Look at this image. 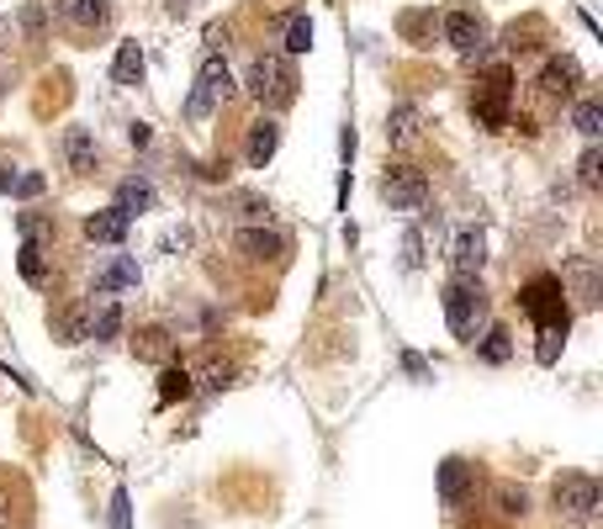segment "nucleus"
I'll use <instances>...</instances> for the list:
<instances>
[{"mask_svg": "<svg viewBox=\"0 0 603 529\" xmlns=\"http://www.w3.org/2000/svg\"><path fill=\"white\" fill-rule=\"evenodd\" d=\"M244 90H249L265 111L291 106L297 101V69H291V58H281V53H260V58L249 64V75H244Z\"/></svg>", "mask_w": 603, "mask_h": 529, "instance_id": "1", "label": "nucleus"}, {"mask_svg": "<svg viewBox=\"0 0 603 529\" xmlns=\"http://www.w3.org/2000/svg\"><path fill=\"white\" fill-rule=\"evenodd\" d=\"M445 323L455 339H472L476 344V328L487 323V291H482V281H450L445 287Z\"/></svg>", "mask_w": 603, "mask_h": 529, "instance_id": "2", "label": "nucleus"}, {"mask_svg": "<svg viewBox=\"0 0 603 529\" xmlns=\"http://www.w3.org/2000/svg\"><path fill=\"white\" fill-rule=\"evenodd\" d=\"M228 96H234V75H228V64L212 53L207 64L196 69V85H191V96H185V117H191V122H202V117H212V111L228 101Z\"/></svg>", "mask_w": 603, "mask_h": 529, "instance_id": "3", "label": "nucleus"}, {"mask_svg": "<svg viewBox=\"0 0 603 529\" xmlns=\"http://www.w3.org/2000/svg\"><path fill=\"white\" fill-rule=\"evenodd\" d=\"M519 307H525L540 328H567L572 317H567V287H561V276H535L525 291H519Z\"/></svg>", "mask_w": 603, "mask_h": 529, "instance_id": "4", "label": "nucleus"}, {"mask_svg": "<svg viewBox=\"0 0 603 529\" xmlns=\"http://www.w3.org/2000/svg\"><path fill=\"white\" fill-rule=\"evenodd\" d=\"M551 503H556V514H561V519L588 525V519L599 514V482H593V476H582V472L561 476V482L551 487Z\"/></svg>", "mask_w": 603, "mask_h": 529, "instance_id": "5", "label": "nucleus"}, {"mask_svg": "<svg viewBox=\"0 0 603 529\" xmlns=\"http://www.w3.org/2000/svg\"><path fill=\"white\" fill-rule=\"evenodd\" d=\"M381 202L392 212H423L429 207V181H423V170L413 164H392L387 175H381Z\"/></svg>", "mask_w": 603, "mask_h": 529, "instance_id": "6", "label": "nucleus"}, {"mask_svg": "<svg viewBox=\"0 0 603 529\" xmlns=\"http://www.w3.org/2000/svg\"><path fill=\"white\" fill-rule=\"evenodd\" d=\"M487 260V238L482 228H461L450 238V264H455V281H476V270Z\"/></svg>", "mask_w": 603, "mask_h": 529, "instance_id": "7", "label": "nucleus"}, {"mask_svg": "<svg viewBox=\"0 0 603 529\" xmlns=\"http://www.w3.org/2000/svg\"><path fill=\"white\" fill-rule=\"evenodd\" d=\"M508 90H514V75H508V69H493V75H487V96L472 106L476 122L503 128V122H508Z\"/></svg>", "mask_w": 603, "mask_h": 529, "instance_id": "8", "label": "nucleus"}, {"mask_svg": "<svg viewBox=\"0 0 603 529\" xmlns=\"http://www.w3.org/2000/svg\"><path fill=\"white\" fill-rule=\"evenodd\" d=\"M445 43L455 53H466V58H472V53H482V43H487V26L476 22L472 11H450V17H445Z\"/></svg>", "mask_w": 603, "mask_h": 529, "instance_id": "9", "label": "nucleus"}, {"mask_svg": "<svg viewBox=\"0 0 603 529\" xmlns=\"http://www.w3.org/2000/svg\"><path fill=\"white\" fill-rule=\"evenodd\" d=\"M281 149V122L276 117H260L255 128H249V143H244V159H249V170H265L270 159Z\"/></svg>", "mask_w": 603, "mask_h": 529, "instance_id": "10", "label": "nucleus"}, {"mask_svg": "<svg viewBox=\"0 0 603 529\" xmlns=\"http://www.w3.org/2000/svg\"><path fill=\"white\" fill-rule=\"evenodd\" d=\"M578 85H582V64L567 58V53L540 69V90H546V96H561V101H567V96H578Z\"/></svg>", "mask_w": 603, "mask_h": 529, "instance_id": "11", "label": "nucleus"}, {"mask_svg": "<svg viewBox=\"0 0 603 529\" xmlns=\"http://www.w3.org/2000/svg\"><path fill=\"white\" fill-rule=\"evenodd\" d=\"M466 493H472V466H466L461 455H450L445 466H440V503H445V508H461Z\"/></svg>", "mask_w": 603, "mask_h": 529, "instance_id": "12", "label": "nucleus"}, {"mask_svg": "<svg viewBox=\"0 0 603 529\" xmlns=\"http://www.w3.org/2000/svg\"><path fill=\"white\" fill-rule=\"evenodd\" d=\"M128 223L132 217H122L117 207H101L85 217V238H90V244H122V238H128Z\"/></svg>", "mask_w": 603, "mask_h": 529, "instance_id": "13", "label": "nucleus"}, {"mask_svg": "<svg viewBox=\"0 0 603 529\" xmlns=\"http://www.w3.org/2000/svg\"><path fill=\"white\" fill-rule=\"evenodd\" d=\"M64 22H75L79 32H96L111 22V0H64Z\"/></svg>", "mask_w": 603, "mask_h": 529, "instance_id": "14", "label": "nucleus"}, {"mask_svg": "<svg viewBox=\"0 0 603 529\" xmlns=\"http://www.w3.org/2000/svg\"><path fill=\"white\" fill-rule=\"evenodd\" d=\"M64 164L69 170H96V138H90V128H69L64 132Z\"/></svg>", "mask_w": 603, "mask_h": 529, "instance_id": "15", "label": "nucleus"}, {"mask_svg": "<svg viewBox=\"0 0 603 529\" xmlns=\"http://www.w3.org/2000/svg\"><path fill=\"white\" fill-rule=\"evenodd\" d=\"M238 249H244L249 260H276V255L287 249V238L276 234V228H244V234H238Z\"/></svg>", "mask_w": 603, "mask_h": 529, "instance_id": "16", "label": "nucleus"}, {"mask_svg": "<svg viewBox=\"0 0 603 529\" xmlns=\"http://www.w3.org/2000/svg\"><path fill=\"white\" fill-rule=\"evenodd\" d=\"M111 207L122 212V217H132V212H149V207H154V185L143 181V175H132V181L117 185V202H111Z\"/></svg>", "mask_w": 603, "mask_h": 529, "instance_id": "17", "label": "nucleus"}, {"mask_svg": "<svg viewBox=\"0 0 603 529\" xmlns=\"http://www.w3.org/2000/svg\"><path fill=\"white\" fill-rule=\"evenodd\" d=\"M143 69H149V58H143L138 43H122L117 58H111V79H117V85H143Z\"/></svg>", "mask_w": 603, "mask_h": 529, "instance_id": "18", "label": "nucleus"}, {"mask_svg": "<svg viewBox=\"0 0 603 529\" xmlns=\"http://www.w3.org/2000/svg\"><path fill=\"white\" fill-rule=\"evenodd\" d=\"M419 138V106H392L387 111V143H413Z\"/></svg>", "mask_w": 603, "mask_h": 529, "instance_id": "19", "label": "nucleus"}, {"mask_svg": "<svg viewBox=\"0 0 603 529\" xmlns=\"http://www.w3.org/2000/svg\"><path fill=\"white\" fill-rule=\"evenodd\" d=\"M572 128H578L588 143L599 138V132H603V101H599V96H588V101L572 106Z\"/></svg>", "mask_w": 603, "mask_h": 529, "instance_id": "20", "label": "nucleus"}, {"mask_svg": "<svg viewBox=\"0 0 603 529\" xmlns=\"http://www.w3.org/2000/svg\"><path fill=\"white\" fill-rule=\"evenodd\" d=\"M17 270H22L26 287H43V281H49V264H43V244H22V249H17Z\"/></svg>", "mask_w": 603, "mask_h": 529, "instance_id": "21", "label": "nucleus"}, {"mask_svg": "<svg viewBox=\"0 0 603 529\" xmlns=\"http://www.w3.org/2000/svg\"><path fill=\"white\" fill-rule=\"evenodd\" d=\"M476 355H482L487 366H503V360L514 355V344H508V328H498V323H493V328L482 334V344H476Z\"/></svg>", "mask_w": 603, "mask_h": 529, "instance_id": "22", "label": "nucleus"}, {"mask_svg": "<svg viewBox=\"0 0 603 529\" xmlns=\"http://www.w3.org/2000/svg\"><path fill=\"white\" fill-rule=\"evenodd\" d=\"M122 287H138V264L132 260H111L96 276V291H122Z\"/></svg>", "mask_w": 603, "mask_h": 529, "instance_id": "23", "label": "nucleus"}, {"mask_svg": "<svg viewBox=\"0 0 603 529\" xmlns=\"http://www.w3.org/2000/svg\"><path fill=\"white\" fill-rule=\"evenodd\" d=\"M493 503H498V514H503V519H525L529 493H525V487H514V482H498V493H493Z\"/></svg>", "mask_w": 603, "mask_h": 529, "instance_id": "24", "label": "nucleus"}, {"mask_svg": "<svg viewBox=\"0 0 603 529\" xmlns=\"http://www.w3.org/2000/svg\"><path fill=\"white\" fill-rule=\"evenodd\" d=\"M132 355H138V360H164V355H170V334H164V328H143V334L132 339Z\"/></svg>", "mask_w": 603, "mask_h": 529, "instance_id": "25", "label": "nucleus"}, {"mask_svg": "<svg viewBox=\"0 0 603 529\" xmlns=\"http://www.w3.org/2000/svg\"><path fill=\"white\" fill-rule=\"evenodd\" d=\"M175 397H191V370L164 366V376H159V402H175Z\"/></svg>", "mask_w": 603, "mask_h": 529, "instance_id": "26", "label": "nucleus"}, {"mask_svg": "<svg viewBox=\"0 0 603 529\" xmlns=\"http://www.w3.org/2000/svg\"><path fill=\"white\" fill-rule=\"evenodd\" d=\"M117 328H122V307H117V302H106L101 313H96V323H90V339H96V344L117 339Z\"/></svg>", "mask_w": 603, "mask_h": 529, "instance_id": "27", "label": "nucleus"}, {"mask_svg": "<svg viewBox=\"0 0 603 529\" xmlns=\"http://www.w3.org/2000/svg\"><path fill=\"white\" fill-rule=\"evenodd\" d=\"M313 48V17H291L287 22V53H308Z\"/></svg>", "mask_w": 603, "mask_h": 529, "instance_id": "28", "label": "nucleus"}, {"mask_svg": "<svg viewBox=\"0 0 603 529\" xmlns=\"http://www.w3.org/2000/svg\"><path fill=\"white\" fill-rule=\"evenodd\" d=\"M599 175H603V149H599V143H588L582 159H578V181L582 185H599Z\"/></svg>", "mask_w": 603, "mask_h": 529, "instance_id": "29", "label": "nucleus"}, {"mask_svg": "<svg viewBox=\"0 0 603 529\" xmlns=\"http://www.w3.org/2000/svg\"><path fill=\"white\" fill-rule=\"evenodd\" d=\"M106 529H132V503H128V487L111 493V514H106Z\"/></svg>", "mask_w": 603, "mask_h": 529, "instance_id": "30", "label": "nucleus"}, {"mask_svg": "<svg viewBox=\"0 0 603 529\" xmlns=\"http://www.w3.org/2000/svg\"><path fill=\"white\" fill-rule=\"evenodd\" d=\"M17 228H22V244H37L43 234H53V223L43 217V212H22V217H17Z\"/></svg>", "mask_w": 603, "mask_h": 529, "instance_id": "31", "label": "nucleus"}, {"mask_svg": "<svg viewBox=\"0 0 603 529\" xmlns=\"http://www.w3.org/2000/svg\"><path fill=\"white\" fill-rule=\"evenodd\" d=\"M561 344H567V328H540V366H556V355H561Z\"/></svg>", "mask_w": 603, "mask_h": 529, "instance_id": "32", "label": "nucleus"}, {"mask_svg": "<svg viewBox=\"0 0 603 529\" xmlns=\"http://www.w3.org/2000/svg\"><path fill=\"white\" fill-rule=\"evenodd\" d=\"M43 175H37V170H22V175H17V185H11V191H17V196H22V202H32V196H43Z\"/></svg>", "mask_w": 603, "mask_h": 529, "instance_id": "33", "label": "nucleus"}, {"mask_svg": "<svg viewBox=\"0 0 603 529\" xmlns=\"http://www.w3.org/2000/svg\"><path fill=\"white\" fill-rule=\"evenodd\" d=\"M17 22H22L26 37H37V32L49 26V11H43V6H22V17H17Z\"/></svg>", "mask_w": 603, "mask_h": 529, "instance_id": "34", "label": "nucleus"}, {"mask_svg": "<svg viewBox=\"0 0 603 529\" xmlns=\"http://www.w3.org/2000/svg\"><path fill=\"white\" fill-rule=\"evenodd\" d=\"M238 207H244V217H249V223H270V202H260V196H244Z\"/></svg>", "mask_w": 603, "mask_h": 529, "instance_id": "35", "label": "nucleus"}, {"mask_svg": "<svg viewBox=\"0 0 603 529\" xmlns=\"http://www.w3.org/2000/svg\"><path fill=\"white\" fill-rule=\"evenodd\" d=\"M419 260H423V238L408 234V238H402V264H408V270H419Z\"/></svg>", "mask_w": 603, "mask_h": 529, "instance_id": "36", "label": "nucleus"}, {"mask_svg": "<svg viewBox=\"0 0 603 529\" xmlns=\"http://www.w3.org/2000/svg\"><path fill=\"white\" fill-rule=\"evenodd\" d=\"M128 143H132V149H149V143H154L149 122H132V128H128Z\"/></svg>", "mask_w": 603, "mask_h": 529, "instance_id": "37", "label": "nucleus"}, {"mask_svg": "<svg viewBox=\"0 0 603 529\" xmlns=\"http://www.w3.org/2000/svg\"><path fill=\"white\" fill-rule=\"evenodd\" d=\"M228 381H234V370H228V366H212L207 370V392H223Z\"/></svg>", "mask_w": 603, "mask_h": 529, "instance_id": "38", "label": "nucleus"}, {"mask_svg": "<svg viewBox=\"0 0 603 529\" xmlns=\"http://www.w3.org/2000/svg\"><path fill=\"white\" fill-rule=\"evenodd\" d=\"M17 175H22V170H17L11 159H0V196H11V185H17Z\"/></svg>", "mask_w": 603, "mask_h": 529, "instance_id": "39", "label": "nucleus"}, {"mask_svg": "<svg viewBox=\"0 0 603 529\" xmlns=\"http://www.w3.org/2000/svg\"><path fill=\"white\" fill-rule=\"evenodd\" d=\"M6 519H11V508H6V498H0V529H6Z\"/></svg>", "mask_w": 603, "mask_h": 529, "instance_id": "40", "label": "nucleus"}]
</instances>
